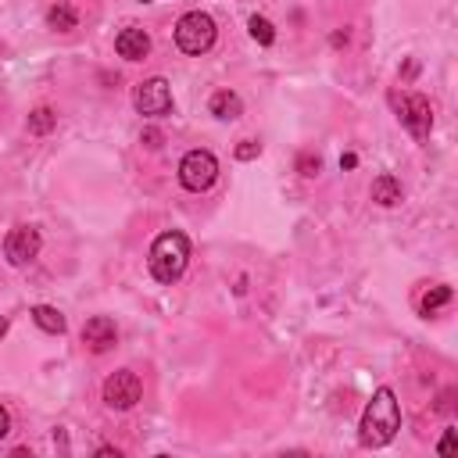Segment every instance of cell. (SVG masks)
Wrapping results in <instances>:
<instances>
[{
	"label": "cell",
	"instance_id": "ac0fdd59",
	"mask_svg": "<svg viewBox=\"0 0 458 458\" xmlns=\"http://www.w3.org/2000/svg\"><path fill=\"white\" fill-rule=\"evenodd\" d=\"M261 154V143H254V140H243L240 147H236V157L240 161H250V157H258Z\"/></svg>",
	"mask_w": 458,
	"mask_h": 458
},
{
	"label": "cell",
	"instance_id": "9a60e30c",
	"mask_svg": "<svg viewBox=\"0 0 458 458\" xmlns=\"http://www.w3.org/2000/svg\"><path fill=\"white\" fill-rule=\"evenodd\" d=\"M54 125H57V114H54L50 107H36V111L29 114V132H32V136H47Z\"/></svg>",
	"mask_w": 458,
	"mask_h": 458
},
{
	"label": "cell",
	"instance_id": "44dd1931",
	"mask_svg": "<svg viewBox=\"0 0 458 458\" xmlns=\"http://www.w3.org/2000/svg\"><path fill=\"white\" fill-rule=\"evenodd\" d=\"M143 143H147V147H161V132H157V129H147V132H143Z\"/></svg>",
	"mask_w": 458,
	"mask_h": 458
},
{
	"label": "cell",
	"instance_id": "7402d4cb",
	"mask_svg": "<svg viewBox=\"0 0 458 458\" xmlns=\"http://www.w3.org/2000/svg\"><path fill=\"white\" fill-rule=\"evenodd\" d=\"M7 429H11V415H7V408L0 404V440L7 437Z\"/></svg>",
	"mask_w": 458,
	"mask_h": 458
},
{
	"label": "cell",
	"instance_id": "cb8c5ba5",
	"mask_svg": "<svg viewBox=\"0 0 458 458\" xmlns=\"http://www.w3.org/2000/svg\"><path fill=\"white\" fill-rule=\"evenodd\" d=\"M4 333H7V318L0 315V336H4Z\"/></svg>",
	"mask_w": 458,
	"mask_h": 458
},
{
	"label": "cell",
	"instance_id": "603a6c76",
	"mask_svg": "<svg viewBox=\"0 0 458 458\" xmlns=\"http://www.w3.org/2000/svg\"><path fill=\"white\" fill-rule=\"evenodd\" d=\"M354 165H358V157H354V154H344V157H340V168H354Z\"/></svg>",
	"mask_w": 458,
	"mask_h": 458
},
{
	"label": "cell",
	"instance_id": "4fadbf2b",
	"mask_svg": "<svg viewBox=\"0 0 458 458\" xmlns=\"http://www.w3.org/2000/svg\"><path fill=\"white\" fill-rule=\"evenodd\" d=\"M32 322L43 329V333H64V315L57 311V308H50V304H36L32 308Z\"/></svg>",
	"mask_w": 458,
	"mask_h": 458
},
{
	"label": "cell",
	"instance_id": "ffe728a7",
	"mask_svg": "<svg viewBox=\"0 0 458 458\" xmlns=\"http://www.w3.org/2000/svg\"><path fill=\"white\" fill-rule=\"evenodd\" d=\"M437 451H440V454H451V451H454V429H447V433H444V440H440V447H437Z\"/></svg>",
	"mask_w": 458,
	"mask_h": 458
},
{
	"label": "cell",
	"instance_id": "8fae6325",
	"mask_svg": "<svg viewBox=\"0 0 458 458\" xmlns=\"http://www.w3.org/2000/svg\"><path fill=\"white\" fill-rule=\"evenodd\" d=\"M211 114L215 118H222V122H233V118H240L243 114V100L233 93V89H218L215 97H211Z\"/></svg>",
	"mask_w": 458,
	"mask_h": 458
},
{
	"label": "cell",
	"instance_id": "d4e9b609",
	"mask_svg": "<svg viewBox=\"0 0 458 458\" xmlns=\"http://www.w3.org/2000/svg\"><path fill=\"white\" fill-rule=\"evenodd\" d=\"M143 4H147V0H143Z\"/></svg>",
	"mask_w": 458,
	"mask_h": 458
},
{
	"label": "cell",
	"instance_id": "ba28073f",
	"mask_svg": "<svg viewBox=\"0 0 458 458\" xmlns=\"http://www.w3.org/2000/svg\"><path fill=\"white\" fill-rule=\"evenodd\" d=\"M39 229L36 225H14L11 233H7V240H4V258L11 261V265H29L36 254H39Z\"/></svg>",
	"mask_w": 458,
	"mask_h": 458
},
{
	"label": "cell",
	"instance_id": "7c38bea8",
	"mask_svg": "<svg viewBox=\"0 0 458 458\" xmlns=\"http://www.w3.org/2000/svg\"><path fill=\"white\" fill-rule=\"evenodd\" d=\"M372 200L383 204V208L401 204V186H397V179H394V175H379V179L372 182Z\"/></svg>",
	"mask_w": 458,
	"mask_h": 458
},
{
	"label": "cell",
	"instance_id": "d6986e66",
	"mask_svg": "<svg viewBox=\"0 0 458 458\" xmlns=\"http://www.w3.org/2000/svg\"><path fill=\"white\" fill-rule=\"evenodd\" d=\"M297 168H301V175H318V157H311V154H301Z\"/></svg>",
	"mask_w": 458,
	"mask_h": 458
},
{
	"label": "cell",
	"instance_id": "277c9868",
	"mask_svg": "<svg viewBox=\"0 0 458 458\" xmlns=\"http://www.w3.org/2000/svg\"><path fill=\"white\" fill-rule=\"evenodd\" d=\"M215 179H218V161H215L211 150H190V154H182V161H179V182H182V190L204 193Z\"/></svg>",
	"mask_w": 458,
	"mask_h": 458
},
{
	"label": "cell",
	"instance_id": "6da1fadb",
	"mask_svg": "<svg viewBox=\"0 0 458 458\" xmlns=\"http://www.w3.org/2000/svg\"><path fill=\"white\" fill-rule=\"evenodd\" d=\"M401 429V404L394 397L390 386H379L372 394V401L365 404L361 411V422H358V440L365 447H386Z\"/></svg>",
	"mask_w": 458,
	"mask_h": 458
},
{
	"label": "cell",
	"instance_id": "8992f818",
	"mask_svg": "<svg viewBox=\"0 0 458 458\" xmlns=\"http://www.w3.org/2000/svg\"><path fill=\"white\" fill-rule=\"evenodd\" d=\"M132 104H136V111L147 114V118H165V114L172 111V86H168L161 75L143 79V82L132 89Z\"/></svg>",
	"mask_w": 458,
	"mask_h": 458
},
{
	"label": "cell",
	"instance_id": "52a82bcc",
	"mask_svg": "<svg viewBox=\"0 0 458 458\" xmlns=\"http://www.w3.org/2000/svg\"><path fill=\"white\" fill-rule=\"evenodd\" d=\"M140 397H143V383H140L136 372L118 369V372H111V376L104 379V404H107V408H114V411H129Z\"/></svg>",
	"mask_w": 458,
	"mask_h": 458
},
{
	"label": "cell",
	"instance_id": "30bf717a",
	"mask_svg": "<svg viewBox=\"0 0 458 458\" xmlns=\"http://www.w3.org/2000/svg\"><path fill=\"white\" fill-rule=\"evenodd\" d=\"M114 54L125 57V61H143V57L150 54V36H147L143 29L129 25V29H122V32L114 36Z\"/></svg>",
	"mask_w": 458,
	"mask_h": 458
},
{
	"label": "cell",
	"instance_id": "2e32d148",
	"mask_svg": "<svg viewBox=\"0 0 458 458\" xmlns=\"http://www.w3.org/2000/svg\"><path fill=\"white\" fill-rule=\"evenodd\" d=\"M451 301V286H429L426 293H422V301H419V308H422V315H433L437 308H444Z\"/></svg>",
	"mask_w": 458,
	"mask_h": 458
},
{
	"label": "cell",
	"instance_id": "e0dca14e",
	"mask_svg": "<svg viewBox=\"0 0 458 458\" xmlns=\"http://www.w3.org/2000/svg\"><path fill=\"white\" fill-rule=\"evenodd\" d=\"M250 36H254L261 47H268V43L276 39V29H272V21H268V18L254 14V18H250Z\"/></svg>",
	"mask_w": 458,
	"mask_h": 458
},
{
	"label": "cell",
	"instance_id": "5b68a950",
	"mask_svg": "<svg viewBox=\"0 0 458 458\" xmlns=\"http://www.w3.org/2000/svg\"><path fill=\"white\" fill-rule=\"evenodd\" d=\"M394 107H397L401 125L415 140H426L429 136V129H433V107H429V100L422 93H401V97H394Z\"/></svg>",
	"mask_w": 458,
	"mask_h": 458
},
{
	"label": "cell",
	"instance_id": "9c48e42d",
	"mask_svg": "<svg viewBox=\"0 0 458 458\" xmlns=\"http://www.w3.org/2000/svg\"><path fill=\"white\" fill-rule=\"evenodd\" d=\"M114 340H118V329H114V322H111L107 315H93V318H86V326H82V344H86L93 354L111 351Z\"/></svg>",
	"mask_w": 458,
	"mask_h": 458
},
{
	"label": "cell",
	"instance_id": "3957f363",
	"mask_svg": "<svg viewBox=\"0 0 458 458\" xmlns=\"http://www.w3.org/2000/svg\"><path fill=\"white\" fill-rule=\"evenodd\" d=\"M215 18L204 11H186L175 21V47L182 54H208L215 47Z\"/></svg>",
	"mask_w": 458,
	"mask_h": 458
},
{
	"label": "cell",
	"instance_id": "7a4b0ae2",
	"mask_svg": "<svg viewBox=\"0 0 458 458\" xmlns=\"http://www.w3.org/2000/svg\"><path fill=\"white\" fill-rule=\"evenodd\" d=\"M186 261H190V240H186V233L168 229V233H161V236L150 243L147 268H150V276H154L157 283H175V279L182 276Z\"/></svg>",
	"mask_w": 458,
	"mask_h": 458
},
{
	"label": "cell",
	"instance_id": "5bb4252c",
	"mask_svg": "<svg viewBox=\"0 0 458 458\" xmlns=\"http://www.w3.org/2000/svg\"><path fill=\"white\" fill-rule=\"evenodd\" d=\"M75 21H79V18H75V11H72L68 4H57V7H50V11H47V25H50V29H57V32L75 29Z\"/></svg>",
	"mask_w": 458,
	"mask_h": 458
}]
</instances>
